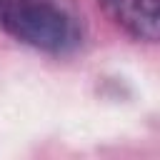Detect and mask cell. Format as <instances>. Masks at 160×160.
Returning <instances> with one entry per match:
<instances>
[{
    "mask_svg": "<svg viewBox=\"0 0 160 160\" xmlns=\"http://www.w3.org/2000/svg\"><path fill=\"white\" fill-rule=\"evenodd\" d=\"M0 28L42 52L65 55L82 40L78 18L58 0H0Z\"/></svg>",
    "mask_w": 160,
    "mask_h": 160,
    "instance_id": "1",
    "label": "cell"
},
{
    "mask_svg": "<svg viewBox=\"0 0 160 160\" xmlns=\"http://www.w3.org/2000/svg\"><path fill=\"white\" fill-rule=\"evenodd\" d=\"M105 15L135 40L155 42L160 35V0H98Z\"/></svg>",
    "mask_w": 160,
    "mask_h": 160,
    "instance_id": "2",
    "label": "cell"
}]
</instances>
